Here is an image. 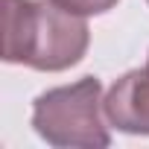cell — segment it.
I'll list each match as a JSON object with an SVG mask.
<instances>
[{"mask_svg":"<svg viewBox=\"0 0 149 149\" xmlns=\"http://www.w3.org/2000/svg\"><path fill=\"white\" fill-rule=\"evenodd\" d=\"M32 129L41 140L61 149H105L111 146L108 120L102 111V82L82 76L73 85H58L35 97Z\"/></svg>","mask_w":149,"mask_h":149,"instance_id":"2","label":"cell"},{"mask_svg":"<svg viewBox=\"0 0 149 149\" xmlns=\"http://www.w3.org/2000/svg\"><path fill=\"white\" fill-rule=\"evenodd\" d=\"M102 111L117 132L149 137V73L143 67L123 73L105 91Z\"/></svg>","mask_w":149,"mask_h":149,"instance_id":"3","label":"cell"},{"mask_svg":"<svg viewBox=\"0 0 149 149\" xmlns=\"http://www.w3.org/2000/svg\"><path fill=\"white\" fill-rule=\"evenodd\" d=\"M56 6H61L64 12H73V15H82V18H91V15H105L111 12L120 0H53Z\"/></svg>","mask_w":149,"mask_h":149,"instance_id":"4","label":"cell"},{"mask_svg":"<svg viewBox=\"0 0 149 149\" xmlns=\"http://www.w3.org/2000/svg\"><path fill=\"white\" fill-rule=\"evenodd\" d=\"M88 44L91 29L82 15L53 0H3V61L58 73L79 64Z\"/></svg>","mask_w":149,"mask_h":149,"instance_id":"1","label":"cell"},{"mask_svg":"<svg viewBox=\"0 0 149 149\" xmlns=\"http://www.w3.org/2000/svg\"><path fill=\"white\" fill-rule=\"evenodd\" d=\"M143 70H146V73H149V56H146V64H143Z\"/></svg>","mask_w":149,"mask_h":149,"instance_id":"5","label":"cell"},{"mask_svg":"<svg viewBox=\"0 0 149 149\" xmlns=\"http://www.w3.org/2000/svg\"><path fill=\"white\" fill-rule=\"evenodd\" d=\"M146 3H149V0H146Z\"/></svg>","mask_w":149,"mask_h":149,"instance_id":"6","label":"cell"}]
</instances>
